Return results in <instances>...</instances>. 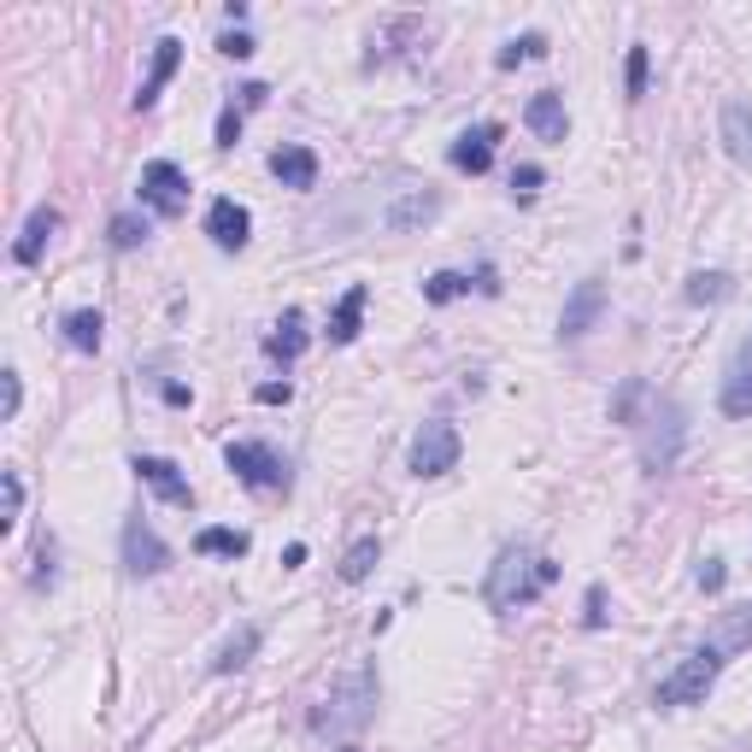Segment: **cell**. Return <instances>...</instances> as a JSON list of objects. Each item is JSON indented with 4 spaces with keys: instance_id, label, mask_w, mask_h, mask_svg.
I'll return each mask as SVG.
<instances>
[{
    "instance_id": "4316f807",
    "label": "cell",
    "mask_w": 752,
    "mask_h": 752,
    "mask_svg": "<svg viewBox=\"0 0 752 752\" xmlns=\"http://www.w3.org/2000/svg\"><path fill=\"white\" fill-rule=\"evenodd\" d=\"M147 235H153V230H147V218H142V212H118V218H112V224H107V242H112L118 253H130V247H142V242H147Z\"/></svg>"
},
{
    "instance_id": "3957f363",
    "label": "cell",
    "mask_w": 752,
    "mask_h": 752,
    "mask_svg": "<svg viewBox=\"0 0 752 752\" xmlns=\"http://www.w3.org/2000/svg\"><path fill=\"white\" fill-rule=\"evenodd\" d=\"M717 671H723V653H717L711 641H706V646H694V653H688V659H682L671 676L659 682V706H699V699L711 694Z\"/></svg>"
},
{
    "instance_id": "f1b7e54d",
    "label": "cell",
    "mask_w": 752,
    "mask_h": 752,
    "mask_svg": "<svg viewBox=\"0 0 752 752\" xmlns=\"http://www.w3.org/2000/svg\"><path fill=\"white\" fill-rule=\"evenodd\" d=\"M646 71H653L646 47H629V65H623V89H629V100H641V95H646Z\"/></svg>"
},
{
    "instance_id": "d590c367",
    "label": "cell",
    "mask_w": 752,
    "mask_h": 752,
    "mask_svg": "<svg viewBox=\"0 0 752 752\" xmlns=\"http://www.w3.org/2000/svg\"><path fill=\"white\" fill-rule=\"evenodd\" d=\"M583 623H588V629H600V623H606V588H600V583L588 588V611H583Z\"/></svg>"
},
{
    "instance_id": "5b68a950",
    "label": "cell",
    "mask_w": 752,
    "mask_h": 752,
    "mask_svg": "<svg viewBox=\"0 0 752 752\" xmlns=\"http://www.w3.org/2000/svg\"><path fill=\"white\" fill-rule=\"evenodd\" d=\"M458 453H465V441H458V430H453L447 418H430V423L412 435V471H418V476H447V471H458Z\"/></svg>"
},
{
    "instance_id": "9c48e42d",
    "label": "cell",
    "mask_w": 752,
    "mask_h": 752,
    "mask_svg": "<svg viewBox=\"0 0 752 752\" xmlns=\"http://www.w3.org/2000/svg\"><path fill=\"white\" fill-rule=\"evenodd\" d=\"M135 476H142V483L153 488V494H159V500L165 506H195V488H188V476L177 471V465H170V458H159V453H142V458H135V465H130Z\"/></svg>"
},
{
    "instance_id": "2e32d148",
    "label": "cell",
    "mask_w": 752,
    "mask_h": 752,
    "mask_svg": "<svg viewBox=\"0 0 752 752\" xmlns=\"http://www.w3.org/2000/svg\"><path fill=\"white\" fill-rule=\"evenodd\" d=\"M717 130H723V147L734 165H752V107L747 100H729L723 118H717Z\"/></svg>"
},
{
    "instance_id": "9a60e30c",
    "label": "cell",
    "mask_w": 752,
    "mask_h": 752,
    "mask_svg": "<svg viewBox=\"0 0 752 752\" xmlns=\"http://www.w3.org/2000/svg\"><path fill=\"white\" fill-rule=\"evenodd\" d=\"M441 212V195H435V188H418V195H400L395 200V207H388L383 212V230H418V224H430V218Z\"/></svg>"
},
{
    "instance_id": "8992f818",
    "label": "cell",
    "mask_w": 752,
    "mask_h": 752,
    "mask_svg": "<svg viewBox=\"0 0 752 752\" xmlns=\"http://www.w3.org/2000/svg\"><path fill=\"white\" fill-rule=\"evenodd\" d=\"M142 200H147L159 218H183V212H188V170L170 165V159L142 165Z\"/></svg>"
},
{
    "instance_id": "52a82bcc",
    "label": "cell",
    "mask_w": 752,
    "mask_h": 752,
    "mask_svg": "<svg viewBox=\"0 0 752 752\" xmlns=\"http://www.w3.org/2000/svg\"><path fill=\"white\" fill-rule=\"evenodd\" d=\"M165 564H170V546L153 535L147 518H130L124 523V571L130 576H159Z\"/></svg>"
},
{
    "instance_id": "4fadbf2b",
    "label": "cell",
    "mask_w": 752,
    "mask_h": 752,
    "mask_svg": "<svg viewBox=\"0 0 752 752\" xmlns=\"http://www.w3.org/2000/svg\"><path fill=\"white\" fill-rule=\"evenodd\" d=\"M207 235L224 253H242L247 247V235H253V218L247 207H235V200H212V212H207Z\"/></svg>"
},
{
    "instance_id": "5bb4252c",
    "label": "cell",
    "mask_w": 752,
    "mask_h": 752,
    "mask_svg": "<svg viewBox=\"0 0 752 752\" xmlns=\"http://www.w3.org/2000/svg\"><path fill=\"white\" fill-rule=\"evenodd\" d=\"M523 124L535 130L541 142H564V135H571V118H564V95H553V89L529 95V107H523Z\"/></svg>"
},
{
    "instance_id": "ba28073f",
    "label": "cell",
    "mask_w": 752,
    "mask_h": 752,
    "mask_svg": "<svg viewBox=\"0 0 752 752\" xmlns=\"http://www.w3.org/2000/svg\"><path fill=\"white\" fill-rule=\"evenodd\" d=\"M600 312H606V283H576L571 288V300H564V312H559V335L564 341H576V335H588L594 323H600Z\"/></svg>"
},
{
    "instance_id": "f546056e",
    "label": "cell",
    "mask_w": 752,
    "mask_h": 752,
    "mask_svg": "<svg viewBox=\"0 0 752 752\" xmlns=\"http://www.w3.org/2000/svg\"><path fill=\"white\" fill-rule=\"evenodd\" d=\"M541 54H546V36H523V42L500 47V59H494V65H500V71H511L518 59H541Z\"/></svg>"
},
{
    "instance_id": "1f68e13d",
    "label": "cell",
    "mask_w": 752,
    "mask_h": 752,
    "mask_svg": "<svg viewBox=\"0 0 752 752\" xmlns=\"http://www.w3.org/2000/svg\"><path fill=\"white\" fill-rule=\"evenodd\" d=\"M235 142H242V112L224 107L218 112V147H235Z\"/></svg>"
},
{
    "instance_id": "603a6c76",
    "label": "cell",
    "mask_w": 752,
    "mask_h": 752,
    "mask_svg": "<svg viewBox=\"0 0 752 752\" xmlns=\"http://www.w3.org/2000/svg\"><path fill=\"white\" fill-rule=\"evenodd\" d=\"M711 646L717 653H741V646H752V606H741V611H723V623H717V635H711Z\"/></svg>"
},
{
    "instance_id": "cb8c5ba5",
    "label": "cell",
    "mask_w": 752,
    "mask_h": 752,
    "mask_svg": "<svg viewBox=\"0 0 752 752\" xmlns=\"http://www.w3.org/2000/svg\"><path fill=\"white\" fill-rule=\"evenodd\" d=\"M682 295H688L694 306H717V300H729V295H734V277H729V270H694Z\"/></svg>"
},
{
    "instance_id": "7402d4cb",
    "label": "cell",
    "mask_w": 752,
    "mask_h": 752,
    "mask_svg": "<svg viewBox=\"0 0 752 752\" xmlns=\"http://www.w3.org/2000/svg\"><path fill=\"white\" fill-rule=\"evenodd\" d=\"M253 653H259V629H253V623H247V629H235V635H230L224 646H218V659H212V671H218V676H230V671H242V664H247Z\"/></svg>"
},
{
    "instance_id": "30bf717a",
    "label": "cell",
    "mask_w": 752,
    "mask_h": 752,
    "mask_svg": "<svg viewBox=\"0 0 752 752\" xmlns=\"http://www.w3.org/2000/svg\"><path fill=\"white\" fill-rule=\"evenodd\" d=\"M717 406H723V418H752V335L734 347L729 371H723V395H717Z\"/></svg>"
},
{
    "instance_id": "7c38bea8",
    "label": "cell",
    "mask_w": 752,
    "mask_h": 752,
    "mask_svg": "<svg viewBox=\"0 0 752 752\" xmlns=\"http://www.w3.org/2000/svg\"><path fill=\"white\" fill-rule=\"evenodd\" d=\"M500 124H476V130H465L458 142L447 147V159L458 165V170H471V177H483V170L494 165V142H500Z\"/></svg>"
},
{
    "instance_id": "f35d334b",
    "label": "cell",
    "mask_w": 752,
    "mask_h": 752,
    "mask_svg": "<svg viewBox=\"0 0 752 752\" xmlns=\"http://www.w3.org/2000/svg\"><path fill=\"white\" fill-rule=\"evenodd\" d=\"M476 288H483V295H500V277H494V265L476 270Z\"/></svg>"
},
{
    "instance_id": "74e56055",
    "label": "cell",
    "mask_w": 752,
    "mask_h": 752,
    "mask_svg": "<svg viewBox=\"0 0 752 752\" xmlns=\"http://www.w3.org/2000/svg\"><path fill=\"white\" fill-rule=\"evenodd\" d=\"M288 395H295L288 383H265V388H259V406H288Z\"/></svg>"
},
{
    "instance_id": "e0dca14e",
    "label": "cell",
    "mask_w": 752,
    "mask_h": 752,
    "mask_svg": "<svg viewBox=\"0 0 752 752\" xmlns=\"http://www.w3.org/2000/svg\"><path fill=\"white\" fill-rule=\"evenodd\" d=\"M270 177L283 188H312L318 183V153L312 147H277L270 153Z\"/></svg>"
},
{
    "instance_id": "44dd1931",
    "label": "cell",
    "mask_w": 752,
    "mask_h": 752,
    "mask_svg": "<svg viewBox=\"0 0 752 752\" xmlns=\"http://www.w3.org/2000/svg\"><path fill=\"white\" fill-rule=\"evenodd\" d=\"M100 335H107V318H100L95 306H82V312L65 318V341H71L77 353H100Z\"/></svg>"
},
{
    "instance_id": "d4e9b609",
    "label": "cell",
    "mask_w": 752,
    "mask_h": 752,
    "mask_svg": "<svg viewBox=\"0 0 752 752\" xmlns=\"http://www.w3.org/2000/svg\"><path fill=\"white\" fill-rule=\"evenodd\" d=\"M376 559H383V541H376V535L353 541L347 553H341V583H365V576L376 571Z\"/></svg>"
},
{
    "instance_id": "d6a6232c",
    "label": "cell",
    "mask_w": 752,
    "mask_h": 752,
    "mask_svg": "<svg viewBox=\"0 0 752 752\" xmlns=\"http://www.w3.org/2000/svg\"><path fill=\"white\" fill-rule=\"evenodd\" d=\"M546 183V170L541 165H518V170H511V188H518V195L529 200V195H535V188Z\"/></svg>"
},
{
    "instance_id": "ffe728a7",
    "label": "cell",
    "mask_w": 752,
    "mask_h": 752,
    "mask_svg": "<svg viewBox=\"0 0 752 752\" xmlns=\"http://www.w3.org/2000/svg\"><path fill=\"white\" fill-rule=\"evenodd\" d=\"M265 353L277 358V365H295V358L306 353V330H300V312H283L277 335H265Z\"/></svg>"
},
{
    "instance_id": "6da1fadb",
    "label": "cell",
    "mask_w": 752,
    "mask_h": 752,
    "mask_svg": "<svg viewBox=\"0 0 752 752\" xmlns=\"http://www.w3.org/2000/svg\"><path fill=\"white\" fill-rule=\"evenodd\" d=\"M559 583V564L529 553V546H500V559L488 564V583H483V600L494 611H523L535 594H546Z\"/></svg>"
},
{
    "instance_id": "60d3db41",
    "label": "cell",
    "mask_w": 752,
    "mask_h": 752,
    "mask_svg": "<svg viewBox=\"0 0 752 752\" xmlns=\"http://www.w3.org/2000/svg\"><path fill=\"white\" fill-rule=\"evenodd\" d=\"M265 95H270L265 82H247V89H242V100H247V107H265Z\"/></svg>"
},
{
    "instance_id": "e575fe53",
    "label": "cell",
    "mask_w": 752,
    "mask_h": 752,
    "mask_svg": "<svg viewBox=\"0 0 752 752\" xmlns=\"http://www.w3.org/2000/svg\"><path fill=\"white\" fill-rule=\"evenodd\" d=\"M218 54L247 59V54H253V36H247V30H230V36H218Z\"/></svg>"
},
{
    "instance_id": "7a4b0ae2",
    "label": "cell",
    "mask_w": 752,
    "mask_h": 752,
    "mask_svg": "<svg viewBox=\"0 0 752 752\" xmlns=\"http://www.w3.org/2000/svg\"><path fill=\"white\" fill-rule=\"evenodd\" d=\"M371 717H376V664L358 659L335 676V688H330V699H323V711L312 717V729L335 734V741H353Z\"/></svg>"
},
{
    "instance_id": "ac0fdd59",
    "label": "cell",
    "mask_w": 752,
    "mask_h": 752,
    "mask_svg": "<svg viewBox=\"0 0 752 752\" xmlns=\"http://www.w3.org/2000/svg\"><path fill=\"white\" fill-rule=\"evenodd\" d=\"M365 300H371V288H365V283H353L347 295H341V306L330 312V341H335V347L358 341V323H365Z\"/></svg>"
},
{
    "instance_id": "d6986e66",
    "label": "cell",
    "mask_w": 752,
    "mask_h": 752,
    "mask_svg": "<svg viewBox=\"0 0 752 752\" xmlns=\"http://www.w3.org/2000/svg\"><path fill=\"white\" fill-rule=\"evenodd\" d=\"M54 230H59V212H54V207H36V212H30V224H24V235H19V247H12V259H19V265H36Z\"/></svg>"
},
{
    "instance_id": "ab89813d",
    "label": "cell",
    "mask_w": 752,
    "mask_h": 752,
    "mask_svg": "<svg viewBox=\"0 0 752 752\" xmlns=\"http://www.w3.org/2000/svg\"><path fill=\"white\" fill-rule=\"evenodd\" d=\"M188 400H195V395H188L183 383H165V406H188Z\"/></svg>"
},
{
    "instance_id": "83f0119b",
    "label": "cell",
    "mask_w": 752,
    "mask_h": 752,
    "mask_svg": "<svg viewBox=\"0 0 752 752\" xmlns=\"http://www.w3.org/2000/svg\"><path fill=\"white\" fill-rule=\"evenodd\" d=\"M458 295H471V277H465V270H435V277L423 283V300H430V306H447V300H458Z\"/></svg>"
},
{
    "instance_id": "836d02e7",
    "label": "cell",
    "mask_w": 752,
    "mask_h": 752,
    "mask_svg": "<svg viewBox=\"0 0 752 752\" xmlns=\"http://www.w3.org/2000/svg\"><path fill=\"white\" fill-rule=\"evenodd\" d=\"M0 383H7V423L19 418V406H24V376L19 371H0Z\"/></svg>"
},
{
    "instance_id": "277c9868",
    "label": "cell",
    "mask_w": 752,
    "mask_h": 752,
    "mask_svg": "<svg viewBox=\"0 0 752 752\" xmlns=\"http://www.w3.org/2000/svg\"><path fill=\"white\" fill-rule=\"evenodd\" d=\"M224 465L235 471V483H247L259 494H288V458L277 447H265V441H230Z\"/></svg>"
},
{
    "instance_id": "4dcf8cb0",
    "label": "cell",
    "mask_w": 752,
    "mask_h": 752,
    "mask_svg": "<svg viewBox=\"0 0 752 752\" xmlns=\"http://www.w3.org/2000/svg\"><path fill=\"white\" fill-rule=\"evenodd\" d=\"M19 511H24V476H19V471H7V511H0V529L19 523Z\"/></svg>"
},
{
    "instance_id": "8fae6325",
    "label": "cell",
    "mask_w": 752,
    "mask_h": 752,
    "mask_svg": "<svg viewBox=\"0 0 752 752\" xmlns=\"http://www.w3.org/2000/svg\"><path fill=\"white\" fill-rule=\"evenodd\" d=\"M177 65H183V42L177 36H159L153 42V71L142 82V95H135V112H153L159 107V95H165V82L177 77Z\"/></svg>"
},
{
    "instance_id": "8d00e7d4",
    "label": "cell",
    "mask_w": 752,
    "mask_h": 752,
    "mask_svg": "<svg viewBox=\"0 0 752 752\" xmlns=\"http://www.w3.org/2000/svg\"><path fill=\"white\" fill-rule=\"evenodd\" d=\"M723 559H706V564H699V588H706V594H717V588H723Z\"/></svg>"
},
{
    "instance_id": "484cf974",
    "label": "cell",
    "mask_w": 752,
    "mask_h": 752,
    "mask_svg": "<svg viewBox=\"0 0 752 752\" xmlns=\"http://www.w3.org/2000/svg\"><path fill=\"white\" fill-rule=\"evenodd\" d=\"M195 553H207V559H247V535H242V529H200Z\"/></svg>"
}]
</instances>
